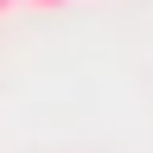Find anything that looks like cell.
I'll use <instances>...</instances> for the list:
<instances>
[{
	"instance_id": "6da1fadb",
	"label": "cell",
	"mask_w": 153,
	"mask_h": 153,
	"mask_svg": "<svg viewBox=\"0 0 153 153\" xmlns=\"http://www.w3.org/2000/svg\"><path fill=\"white\" fill-rule=\"evenodd\" d=\"M26 7H38V13H64L70 0H26Z\"/></svg>"
},
{
	"instance_id": "7a4b0ae2",
	"label": "cell",
	"mask_w": 153,
	"mask_h": 153,
	"mask_svg": "<svg viewBox=\"0 0 153 153\" xmlns=\"http://www.w3.org/2000/svg\"><path fill=\"white\" fill-rule=\"evenodd\" d=\"M13 7H26V0H0V13H13Z\"/></svg>"
}]
</instances>
